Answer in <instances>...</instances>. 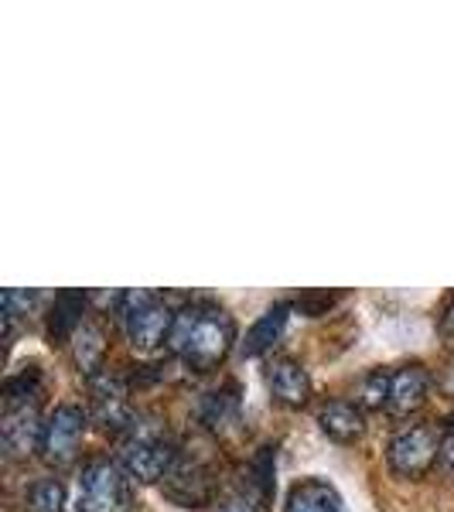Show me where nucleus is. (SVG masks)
Returning <instances> with one entry per match:
<instances>
[{
    "label": "nucleus",
    "instance_id": "nucleus-23",
    "mask_svg": "<svg viewBox=\"0 0 454 512\" xmlns=\"http://www.w3.org/2000/svg\"><path fill=\"white\" fill-rule=\"evenodd\" d=\"M437 468H441V475L454 478V431L441 434V451H437Z\"/></svg>",
    "mask_w": 454,
    "mask_h": 512
},
{
    "label": "nucleus",
    "instance_id": "nucleus-7",
    "mask_svg": "<svg viewBox=\"0 0 454 512\" xmlns=\"http://www.w3.org/2000/svg\"><path fill=\"white\" fill-rule=\"evenodd\" d=\"M89 417L82 414L76 403H59L52 414L45 417V434H41V458L52 468H65L76 461L82 434H86Z\"/></svg>",
    "mask_w": 454,
    "mask_h": 512
},
{
    "label": "nucleus",
    "instance_id": "nucleus-3",
    "mask_svg": "<svg viewBox=\"0 0 454 512\" xmlns=\"http://www.w3.org/2000/svg\"><path fill=\"white\" fill-rule=\"evenodd\" d=\"M134 509V489L130 475L120 461L93 458L82 465L79 478V512H130Z\"/></svg>",
    "mask_w": 454,
    "mask_h": 512
},
{
    "label": "nucleus",
    "instance_id": "nucleus-22",
    "mask_svg": "<svg viewBox=\"0 0 454 512\" xmlns=\"http://www.w3.org/2000/svg\"><path fill=\"white\" fill-rule=\"evenodd\" d=\"M35 291H18V287H7L4 291V325H7V335L14 332V321L21 315H28V308L35 304Z\"/></svg>",
    "mask_w": 454,
    "mask_h": 512
},
{
    "label": "nucleus",
    "instance_id": "nucleus-6",
    "mask_svg": "<svg viewBox=\"0 0 454 512\" xmlns=\"http://www.w3.org/2000/svg\"><path fill=\"white\" fill-rule=\"evenodd\" d=\"M437 451H441V437L431 424H410L393 434L386 461L400 478H424L437 465Z\"/></svg>",
    "mask_w": 454,
    "mask_h": 512
},
{
    "label": "nucleus",
    "instance_id": "nucleus-8",
    "mask_svg": "<svg viewBox=\"0 0 454 512\" xmlns=\"http://www.w3.org/2000/svg\"><path fill=\"white\" fill-rule=\"evenodd\" d=\"M41 434H45V420L38 414V403H4L0 444L7 458H28L41 451Z\"/></svg>",
    "mask_w": 454,
    "mask_h": 512
},
{
    "label": "nucleus",
    "instance_id": "nucleus-20",
    "mask_svg": "<svg viewBox=\"0 0 454 512\" xmlns=\"http://www.w3.org/2000/svg\"><path fill=\"white\" fill-rule=\"evenodd\" d=\"M390 386H393V369H373L362 383V407L366 410H386L390 407Z\"/></svg>",
    "mask_w": 454,
    "mask_h": 512
},
{
    "label": "nucleus",
    "instance_id": "nucleus-12",
    "mask_svg": "<svg viewBox=\"0 0 454 512\" xmlns=\"http://www.w3.org/2000/svg\"><path fill=\"white\" fill-rule=\"evenodd\" d=\"M284 512H345V502L325 478H301L287 492Z\"/></svg>",
    "mask_w": 454,
    "mask_h": 512
},
{
    "label": "nucleus",
    "instance_id": "nucleus-17",
    "mask_svg": "<svg viewBox=\"0 0 454 512\" xmlns=\"http://www.w3.org/2000/svg\"><path fill=\"white\" fill-rule=\"evenodd\" d=\"M287 318H291V304H274V308L263 315L257 325L246 332V342H243V355H263L270 345L284 335L287 328Z\"/></svg>",
    "mask_w": 454,
    "mask_h": 512
},
{
    "label": "nucleus",
    "instance_id": "nucleus-10",
    "mask_svg": "<svg viewBox=\"0 0 454 512\" xmlns=\"http://www.w3.org/2000/svg\"><path fill=\"white\" fill-rule=\"evenodd\" d=\"M267 390L280 403V407L297 410V407H304V403L311 400V376L297 359L277 355V359L267 362Z\"/></svg>",
    "mask_w": 454,
    "mask_h": 512
},
{
    "label": "nucleus",
    "instance_id": "nucleus-21",
    "mask_svg": "<svg viewBox=\"0 0 454 512\" xmlns=\"http://www.w3.org/2000/svg\"><path fill=\"white\" fill-rule=\"evenodd\" d=\"M267 502L270 499H263L260 492H253L250 485H246V489L222 495V499L216 502V512H270Z\"/></svg>",
    "mask_w": 454,
    "mask_h": 512
},
{
    "label": "nucleus",
    "instance_id": "nucleus-9",
    "mask_svg": "<svg viewBox=\"0 0 454 512\" xmlns=\"http://www.w3.org/2000/svg\"><path fill=\"white\" fill-rule=\"evenodd\" d=\"M161 492L181 509H205L216 499L212 475L198 461H185V458H178V465L168 472V478L161 482Z\"/></svg>",
    "mask_w": 454,
    "mask_h": 512
},
{
    "label": "nucleus",
    "instance_id": "nucleus-1",
    "mask_svg": "<svg viewBox=\"0 0 454 512\" xmlns=\"http://www.w3.org/2000/svg\"><path fill=\"white\" fill-rule=\"evenodd\" d=\"M236 342V321L226 308L212 301H192L175 311V325L168 335L171 355H178L188 369L209 373L226 362Z\"/></svg>",
    "mask_w": 454,
    "mask_h": 512
},
{
    "label": "nucleus",
    "instance_id": "nucleus-24",
    "mask_svg": "<svg viewBox=\"0 0 454 512\" xmlns=\"http://www.w3.org/2000/svg\"><path fill=\"white\" fill-rule=\"evenodd\" d=\"M441 332L454 338V297H451V304L444 308V315H441Z\"/></svg>",
    "mask_w": 454,
    "mask_h": 512
},
{
    "label": "nucleus",
    "instance_id": "nucleus-5",
    "mask_svg": "<svg viewBox=\"0 0 454 512\" xmlns=\"http://www.w3.org/2000/svg\"><path fill=\"white\" fill-rule=\"evenodd\" d=\"M89 417L103 431L127 434L134 427V410H130V386L117 369H99L89 379Z\"/></svg>",
    "mask_w": 454,
    "mask_h": 512
},
{
    "label": "nucleus",
    "instance_id": "nucleus-2",
    "mask_svg": "<svg viewBox=\"0 0 454 512\" xmlns=\"http://www.w3.org/2000/svg\"><path fill=\"white\" fill-rule=\"evenodd\" d=\"M181 454L175 451V444L168 441L161 431L154 427H130L127 437L120 441V465L130 478L144 485L164 482L171 468L178 465Z\"/></svg>",
    "mask_w": 454,
    "mask_h": 512
},
{
    "label": "nucleus",
    "instance_id": "nucleus-15",
    "mask_svg": "<svg viewBox=\"0 0 454 512\" xmlns=\"http://www.w3.org/2000/svg\"><path fill=\"white\" fill-rule=\"evenodd\" d=\"M103 355H106V332L96 321H82L79 332L72 335V359H76L79 373L93 379L99 369H106Z\"/></svg>",
    "mask_w": 454,
    "mask_h": 512
},
{
    "label": "nucleus",
    "instance_id": "nucleus-25",
    "mask_svg": "<svg viewBox=\"0 0 454 512\" xmlns=\"http://www.w3.org/2000/svg\"><path fill=\"white\" fill-rule=\"evenodd\" d=\"M448 424H451V431H454V414H451V417H448Z\"/></svg>",
    "mask_w": 454,
    "mask_h": 512
},
{
    "label": "nucleus",
    "instance_id": "nucleus-19",
    "mask_svg": "<svg viewBox=\"0 0 454 512\" xmlns=\"http://www.w3.org/2000/svg\"><path fill=\"white\" fill-rule=\"evenodd\" d=\"M274 454L277 448H260L257 458L250 461V478H246V485H250L253 492H260L263 499H270L274 495Z\"/></svg>",
    "mask_w": 454,
    "mask_h": 512
},
{
    "label": "nucleus",
    "instance_id": "nucleus-4",
    "mask_svg": "<svg viewBox=\"0 0 454 512\" xmlns=\"http://www.w3.org/2000/svg\"><path fill=\"white\" fill-rule=\"evenodd\" d=\"M123 315V332H127L130 345L140 352L158 349L161 342H168L171 325H175V311L151 291H127L120 304Z\"/></svg>",
    "mask_w": 454,
    "mask_h": 512
},
{
    "label": "nucleus",
    "instance_id": "nucleus-18",
    "mask_svg": "<svg viewBox=\"0 0 454 512\" xmlns=\"http://www.w3.org/2000/svg\"><path fill=\"white\" fill-rule=\"evenodd\" d=\"M28 512H62L65 506V485L59 478H38L28 489V499H24Z\"/></svg>",
    "mask_w": 454,
    "mask_h": 512
},
{
    "label": "nucleus",
    "instance_id": "nucleus-16",
    "mask_svg": "<svg viewBox=\"0 0 454 512\" xmlns=\"http://www.w3.org/2000/svg\"><path fill=\"white\" fill-rule=\"evenodd\" d=\"M198 420H202V427H209V431H226L229 424H236L239 420L236 383H226L222 390L205 393L202 403H198Z\"/></svg>",
    "mask_w": 454,
    "mask_h": 512
},
{
    "label": "nucleus",
    "instance_id": "nucleus-11",
    "mask_svg": "<svg viewBox=\"0 0 454 512\" xmlns=\"http://www.w3.org/2000/svg\"><path fill=\"white\" fill-rule=\"evenodd\" d=\"M427 390H431V373L420 362L414 366L393 369V386H390V414L393 417H410L427 403Z\"/></svg>",
    "mask_w": 454,
    "mask_h": 512
},
{
    "label": "nucleus",
    "instance_id": "nucleus-14",
    "mask_svg": "<svg viewBox=\"0 0 454 512\" xmlns=\"http://www.w3.org/2000/svg\"><path fill=\"white\" fill-rule=\"evenodd\" d=\"M86 301L89 294L86 291H62L55 294V304H52V315H48V338L52 342H72V335L79 332V325L86 318Z\"/></svg>",
    "mask_w": 454,
    "mask_h": 512
},
{
    "label": "nucleus",
    "instance_id": "nucleus-13",
    "mask_svg": "<svg viewBox=\"0 0 454 512\" xmlns=\"http://www.w3.org/2000/svg\"><path fill=\"white\" fill-rule=\"evenodd\" d=\"M318 427L332 437V441L352 444L366 434V417H362V407H356V403L328 400L325 407L318 410Z\"/></svg>",
    "mask_w": 454,
    "mask_h": 512
}]
</instances>
